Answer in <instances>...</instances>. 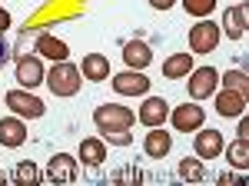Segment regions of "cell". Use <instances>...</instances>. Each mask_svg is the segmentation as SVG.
<instances>
[{"mask_svg":"<svg viewBox=\"0 0 249 186\" xmlns=\"http://www.w3.org/2000/svg\"><path fill=\"white\" fill-rule=\"evenodd\" d=\"M43 83L50 87L53 96H73V93H80V67H73L70 60H60V63H53V70L43 76Z\"/></svg>","mask_w":249,"mask_h":186,"instance_id":"6da1fadb","label":"cell"},{"mask_svg":"<svg viewBox=\"0 0 249 186\" xmlns=\"http://www.w3.org/2000/svg\"><path fill=\"white\" fill-rule=\"evenodd\" d=\"M93 123L100 133H110V130H130L133 127V110L120 107V103H103L93 110Z\"/></svg>","mask_w":249,"mask_h":186,"instance_id":"7a4b0ae2","label":"cell"},{"mask_svg":"<svg viewBox=\"0 0 249 186\" xmlns=\"http://www.w3.org/2000/svg\"><path fill=\"white\" fill-rule=\"evenodd\" d=\"M223 37V30H219V23H213V20H199L196 27H190V50L193 54H213L216 50V43Z\"/></svg>","mask_w":249,"mask_h":186,"instance_id":"3957f363","label":"cell"},{"mask_svg":"<svg viewBox=\"0 0 249 186\" xmlns=\"http://www.w3.org/2000/svg\"><path fill=\"white\" fill-rule=\"evenodd\" d=\"M3 103L17 113V116H23V120H37V116H43V110H47L43 100H37L30 90H10L3 96Z\"/></svg>","mask_w":249,"mask_h":186,"instance_id":"277c9868","label":"cell"},{"mask_svg":"<svg viewBox=\"0 0 249 186\" xmlns=\"http://www.w3.org/2000/svg\"><path fill=\"white\" fill-rule=\"evenodd\" d=\"M190 96L193 100H206L216 93L219 87V74H216V67H199V70H190Z\"/></svg>","mask_w":249,"mask_h":186,"instance_id":"5b68a950","label":"cell"},{"mask_svg":"<svg viewBox=\"0 0 249 186\" xmlns=\"http://www.w3.org/2000/svg\"><path fill=\"white\" fill-rule=\"evenodd\" d=\"M43 63H40V56H27L20 54L17 56V83L23 87V90H34V87H40L43 83Z\"/></svg>","mask_w":249,"mask_h":186,"instance_id":"8992f818","label":"cell"},{"mask_svg":"<svg viewBox=\"0 0 249 186\" xmlns=\"http://www.w3.org/2000/svg\"><path fill=\"white\" fill-rule=\"evenodd\" d=\"M170 116H173V127L179 133H196L206 123V113H203V107H196V103H183V107H176Z\"/></svg>","mask_w":249,"mask_h":186,"instance_id":"52a82bcc","label":"cell"},{"mask_svg":"<svg viewBox=\"0 0 249 186\" xmlns=\"http://www.w3.org/2000/svg\"><path fill=\"white\" fill-rule=\"evenodd\" d=\"M110 83H113V90L120 93V96H143V93L150 90V80L140 74V70H123V74H116Z\"/></svg>","mask_w":249,"mask_h":186,"instance_id":"ba28073f","label":"cell"},{"mask_svg":"<svg viewBox=\"0 0 249 186\" xmlns=\"http://www.w3.org/2000/svg\"><path fill=\"white\" fill-rule=\"evenodd\" d=\"M166 116H170V103H166L163 96H146L143 107H140V113H136V120H140L143 127H163Z\"/></svg>","mask_w":249,"mask_h":186,"instance_id":"9c48e42d","label":"cell"},{"mask_svg":"<svg viewBox=\"0 0 249 186\" xmlns=\"http://www.w3.org/2000/svg\"><path fill=\"white\" fill-rule=\"evenodd\" d=\"M193 149H196V156H199V160H216V156L226 149V143H223V133H219V130H203V127H199Z\"/></svg>","mask_w":249,"mask_h":186,"instance_id":"30bf717a","label":"cell"},{"mask_svg":"<svg viewBox=\"0 0 249 186\" xmlns=\"http://www.w3.org/2000/svg\"><path fill=\"white\" fill-rule=\"evenodd\" d=\"M47 180L50 183H73L77 180V160L70 153H57L47 167Z\"/></svg>","mask_w":249,"mask_h":186,"instance_id":"8fae6325","label":"cell"},{"mask_svg":"<svg viewBox=\"0 0 249 186\" xmlns=\"http://www.w3.org/2000/svg\"><path fill=\"white\" fill-rule=\"evenodd\" d=\"M216 113L219 116H243L246 113V93L239 90H219L216 93Z\"/></svg>","mask_w":249,"mask_h":186,"instance_id":"7c38bea8","label":"cell"},{"mask_svg":"<svg viewBox=\"0 0 249 186\" xmlns=\"http://www.w3.org/2000/svg\"><path fill=\"white\" fill-rule=\"evenodd\" d=\"M246 23H249V7L246 3H236V7H230V10L223 14V30H226V37H232V40L246 37Z\"/></svg>","mask_w":249,"mask_h":186,"instance_id":"4fadbf2b","label":"cell"},{"mask_svg":"<svg viewBox=\"0 0 249 186\" xmlns=\"http://www.w3.org/2000/svg\"><path fill=\"white\" fill-rule=\"evenodd\" d=\"M173 147V136L163 127H150V133H146V140H143V149H146V156L150 160H163L166 153H170Z\"/></svg>","mask_w":249,"mask_h":186,"instance_id":"5bb4252c","label":"cell"},{"mask_svg":"<svg viewBox=\"0 0 249 186\" xmlns=\"http://www.w3.org/2000/svg\"><path fill=\"white\" fill-rule=\"evenodd\" d=\"M23 140H27V127H23V120H20V116H3V120H0V147L17 149Z\"/></svg>","mask_w":249,"mask_h":186,"instance_id":"9a60e30c","label":"cell"},{"mask_svg":"<svg viewBox=\"0 0 249 186\" xmlns=\"http://www.w3.org/2000/svg\"><path fill=\"white\" fill-rule=\"evenodd\" d=\"M80 74H83V80L100 83V80L110 76V60H107L103 54H87L83 60H80Z\"/></svg>","mask_w":249,"mask_h":186,"instance_id":"2e32d148","label":"cell"},{"mask_svg":"<svg viewBox=\"0 0 249 186\" xmlns=\"http://www.w3.org/2000/svg\"><path fill=\"white\" fill-rule=\"evenodd\" d=\"M123 60H126L130 70H143V67L153 63V50H150L143 40H130V43L123 47Z\"/></svg>","mask_w":249,"mask_h":186,"instance_id":"e0dca14e","label":"cell"},{"mask_svg":"<svg viewBox=\"0 0 249 186\" xmlns=\"http://www.w3.org/2000/svg\"><path fill=\"white\" fill-rule=\"evenodd\" d=\"M37 54L47 56V60H53V63H60V60H67V56H70V50H67V43H63V40H57L53 34H47V30H43V34L37 37Z\"/></svg>","mask_w":249,"mask_h":186,"instance_id":"ac0fdd59","label":"cell"},{"mask_svg":"<svg viewBox=\"0 0 249 186\" xmlns=\"http://www.w3.org/2000/svg\"><path fill=\"white\" fill-rule=\"evenodd\" d=\"M80 160H83L87 167H100V163L107 160V143H103L100 136H87V140L80 143Z\"/></svg>","mask_w":249,"mask_h":186,"instance_id":"d6986e66","label":"cell"},{"mask_svg":"<svg viewBox=\"0 0 249 186\" xmlns=\"http://www.w3.org/2000/svg\"><path fill=\"white\" fill-rule=\"evenodd\" d=\"M193 70V54H173L163 60V76L166 80H179V76H190Z\"/></svg>","mask_w":249,"mask_h":186,"instance_id":"ffe728a7","label":"cell"},{"mask_svg":"<svg viewBox=\"0 0 249 186\" xmlns=\"http://www.w3.org/2000/svg\"><path fill=\"white\" fill-rule=\"evenodd\" d=\"M226 156H230V163L239 169V173H246V167H249V140H246V136H239V140L226 149Z\"/></svg>","mask_w":249,"mask_h":186,"instance_id":"44dd1931","label":"cell"},{"mask_svg":"<svg viewBox=\"0 0 249 186\" xmlns=\"http://www.w3.org/2000/svg\"><path fill=\"white\" fill-rule=\"evenodd\" d=\"M179 176H183L186 183H203V180H206V167H203L199 160H183V163H179Z\"/></svg>","mask_w":249,"mask_h":186,"instance_id":"7402d4cb","label":"cell"},{"mask_svg":"<svg viewBox=\"0 0 249 186\" xmlns=\"http://www.w3.org/2000/svg\"><path fill=\"white\" fill-rule=\"evenodd\" d=\"M14 180H17V183H30V186H34V183H40V180H43V173H40L34 163H17Z\"/></svg>","mask_w":249,"mask_h":186,"instance_id":"603a6c76","label":"cell"},{"mask_svg":"<svg viewBox=\"0 0 249 186\" xmlns=\"http://www.w3.org/2000/svg\"><path fill=\"white\" fill-rule=\"evenodd\" d=\"M183 7H186V14L190 17H210L213 14V7H216V0H183Z\"/></svg>","mask_w":249,"mask_h":186,"instance_id":"cb8c5ba5","label":"cell"},{"mask_svg":"<svg viewBox=\"0 0 249 186\" xmlns=\"http://www.w3.org/2000/svg\"><path fill=\"white\" fill-rule=\"evenodd\" d=\"M219 80H223L230 90H239V93L249 90V80H246V74H243V70H230V74H223Z\"/></svg>","mask_w":249,"mask_h":186,"instance_id":"d4e9b609","label":"cell"},{"mask_svg":"<svg viewBox=\"0 0 249 186\" xmlns=\"http://www.w3.org/2000/svg\"><path fill=\"white\" fill-rule=\"evenodd\" d=\"M103 143L126 147V143H133V133H130V130H110V133H103Z\"/></svg>","mask_w":249,"mask_h":186,"instance_id":"484cf974","label":"cell"},{"mask_svg":"<svg viewBox=\"0 0 249 186\" xmlns=\"http://www.w3.org/2000/svg\"><path fill=\"white\" fill-rule=\"evenodd\" d=\"M40 34H43V30H27V34H20V40H17V50L23 54V50H27V43H30V40H37Z\"/></svg>","mask_w":249,"mask_h":186,"instance_id":"4316f807","label":"cell"},{"mask_svg":"<svg viewBox=\"0 0 249 186\" xmlns=\"http://www.w3.org/2000/svg\"><path fill=\"white\" fill-rule=\"evenodd\" d=\"M7 56H10V47H7V40H3V34H0V67L7 63Z\"/></svg>","mask_w":249,"mask_h":186,"instance_id":"83f0119b","label":"cell"},{"mask_svg":"<svg viewBox=\"0 0 249 186\" xmlns=\"http://www.w3.org/2000/svg\"><path fill=\"white\" fill-rule=\"evenodd\" d=\"M176 0H150V7H156V10H170Z\"/></svg>","mask_w":249,"mask_h":186,"instance_id":"f1b7e54d","label":"cell"},{"mask_svg":"<svg viewBox=\"0 0 249 186\" xmlns=\"http://www.w3.org/2000/svg\"><path fill=\"white\" fill-rule=\"evenodd\" d=\"M7 27H10V14H7V10H0V34H3Z\"/></svg>","mask_w":249,"mask_h":186,"instance_id":"f546056e","label":"cell"},{"mask_svg":"<svg viewBox=\"0 0 249 186\" xmlns=\"http://www.w3.org/2000/svg\"><path fill=\"white\" fill-rule=\"evenodd\" d=\"M249 133V120H246V113H243V120H239V136H246Z\"/></svg>","mask_w":249,"mask_h":186,"instance_id":"4dcf8cb0","label":"cell"},{"mask_svg":"<svg viewBox=\"0 0 249 186\" xmlns=\"http://www.w3.org/2000/svg\"><path fill=\"white\" fill-rule=\"evenodd\" d=\"M0 183H3V169H0Z\"/></svg>","mask_w":249,"mask_h":186,"instance_id":"1f68e13d","label":"cell"}]
</instances>
